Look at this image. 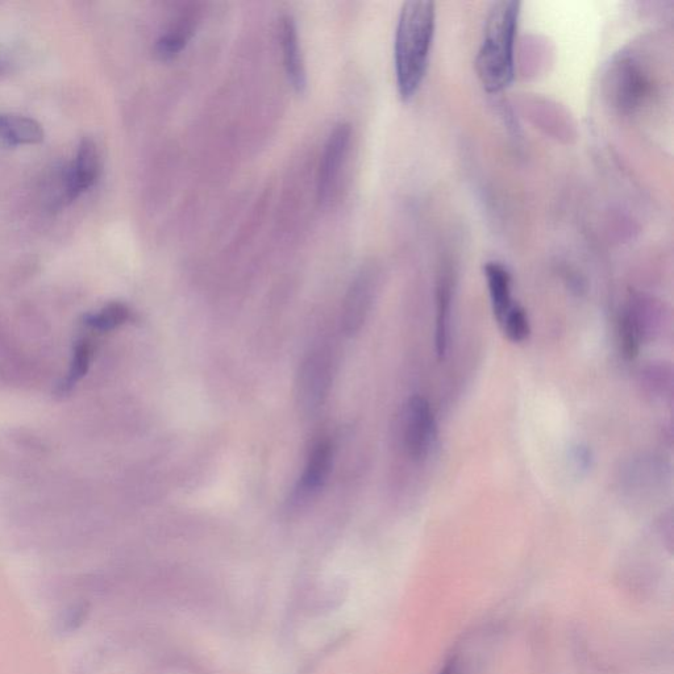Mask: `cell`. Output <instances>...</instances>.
I'll list each match as a JSON object with an SVG mask.
<instances>
[{"label": "cell", "mask_w": 674, "mask_h": 674, "mask_svg": "<svg viewBox=\"0 0 674 674\" xmlns=\"http://www.w3.org/2000/svg\"><path fill=\"white\" fill-rule=\"evenodd\" d=\"M436 436L438 424L430 402L415 395L407 402L403 419V441L411 459H426L434 447Z\"/></svg>", "instance_id": "cell-3"}, {"label": "cell", "mask_w": 674, "mask_h": 674, "mask_svg": "<svg viewBox=\"0 0 674 674\" xmlns=\"http://www.w3.org/2000/svg\"><path fill=\"white\" fill-rule=\"evenodd\" d=\"M351 133L349 124H337L328 136L326 144H324L318 173V199L320 203H328L334 197L341 168H343L345 158L348 155Z\"/></svg>", "instance_id": "cell-5"}, {"label": "cell", "mask_w": 674, "mask_h": 674, "mask_svg": "<svg viewBox=\"0 0 674 674\" xmlns=\"http://www.w3.org/2000/svg\"><path fill=\"white\" fill-rule=\"evenodd\" d=\"M331 360L324 351L310 353L298 377V399L305 413L314 414L326 401L331 386Z\"/></svg>", "instance_id": "cell-4"}, {"label": "cell", "mask_w": 674, "mask_h": 674, "mask_svg": "<svg viewBox=\"0 0 674 674\" xmlns=\"http://www.w3.org/2000/svg\"><path fill=\"white\" fill-rule=\"evenodd\" d=\"M191 33H193V26L189 20H181L176 26L166 31L164 35L157 40L156 53L161 58H172L185 48L187 41H189Z\"/></svg>", "instance_id": "cell-13"}, {"label": "cell", "mask_w": 674, "mask_h": 674, "mask_svg": "<svg viewBox=\"0 0 674 674\" xmlns=\"http://www.w3.org/2000/svg\"><path fill=\"white\" fill-rule=\"evenodd\" d=\"M452 287L441 280L436 295L435 351L439 360H444L451 339Z\"/></svg>", "instance_id": "cell-12"}, {"label": "cell", "mask_w": 674, "mask_h": 674, "mask_svg": "<svg viewBox=\"0 0 674 674\" xmlns=\"http://www.w3.org/2000/svg\"><path fill=\"white\" fill-rule=\"evenodd\" d=\"M440 674H456L455 664L449 663L448 665H445V668L443 669V671H441Z\"/></svg>", "instance_id": "cell-18"}, {"label": "cell", "mask_w": 674, "mask_h": 674, "mask_svg": "<svg viewBox=\"0 0 674 674\" xmlns=\"http://www.w3.org/2000/svg\"><path fill=\"white\" fill-rule=\"evenodd\" d=\"M619 335H621L624 357L628 360H634L639 355L643 336L642 324H640L639 316L634 311H627L623 315L621 327H619Z\"/></svg>", "instance_id": "cell-14"}, {"label": "cell", "mask_w": 674, "mask_h": 674, "mask_svg": "<svg viewBox=\"0 0 674 674\" xmlns=\"http://www.w3.org/2000/svg\"><path fill=\"white\" fill-rule=\"evenodd\" d=\"M519 16V2L501 0L493 3L486 18L476 70L489 93H499L513 82Z\"/></svg>", "instance_id": "cell-2"}, {"label": "cell", "mask_w": 674, "mask_h": 674, "mask_svg": "<svg viewBox=\"0 0 674 674\" xmlns=\"http://www.w3.org/2000/svg\"><path fill=\"white\" fill-rule=\"evenodd\" d=\"M101 173V158L97 145L91 139H83L79 145L76 161L68 178V197L77 198L97 182Z\"/></svg>", "instance_id": "cell-6"}, {"label": "cell", "mask_w": 674, "mask_h": 674, "mask_svg": "<svg viewBox=\"0 0 674 674\" xmlns=\"http://www.w3.org/2000/svg\"><path fill=\"white\" fill-rule=\"evenodd\" d=\"M435 27L434 2L413 0L403 4L395 29L394 61L398 93L405 101L418 93L426 76Z\"/></svg>", "instance_id": "cell-1"}, {"label": "cell", "mask_w": 674, "mask_h": 674, "mask_svg": "<svg viewBox=\"0 0 674 674\" xmlns=\"http://www.w3.org/2000/svg\"><path fill=\"white\" fill-rule=\"evenodd\" d=\"M128 318H130V311L126 306L120 305V303H112L106 309L98 312L97 315L91 316L89 323L97 330L107 331L119 327Z\"/></svg>", "instance_id": "cell-16"}, {"label": "cell", "mask_w": 674, "mask_h": 674, "mask_svg": "<svg viewBox=\"0 0 674 674\" xmlns=\"http://www.w3.org/2000/svg\"><path fill=\"white\" fill-rule=\"evenodd\" d=\"M332 459H334V447L331 441L320 440L314 445L301 478L303 493H314L322 488L330 474Z\"/></svg>", "instance_id": "cell-9"}, {"label": "cell", "mask_w": 674, "mask_h": 674, "mask_svg": "<svg viewBox=\"0 0 674 674\" xmlns=\"http://www.w3.org/2000/svg\"><path fill=\"white\" fill-rule=\"evenodd\" d=\"M485 277L494 316L499 323L515 306L511 293V276L509 270L499 262H488L485 265Z\"/></svg>", "instance_id": "cell-8"}, {"label": "cell", "mask_w": 674, "mask_h": 674, "mask_svg": "<svg viewBox=\"0 0 674 674\" xmlns=\"http://www.w3.org/2000/svg\"><path fill=\"white\" fill-rule=\"evenodd\" d=\"M502 331L505 332L507 339L513 343H523L531 334L530 320L527 312L519 305H515L505 315V318L498 323Z\"/></svg>", "instance_id": "cell-15"}, {"label": "cell", "mask_w": 674, "mask_h": 674, "mask_svg": "<svg viewBox=\"0 0 674 674\" xmlns=\"http://www.w3.org/2000/svg\"><path fill=\"white\" fill-rule=\"evenodd\" d=\"M370 285L366 278H360L351 287L345 299L343 310V330L348 336H355L365 323L370 306Z\"/></svg>", "instance_id": "cell-10"}, {"label": "cell", "mask_w": 674, "mask_h": 674, "mask_svg": "<svg viewBox=\"0 0 674 674\" xmlns=\"http://www.w3.org/2000/svg\"><path fill=\"white\" fill-rule=\"evenodd\" d=\"M572 460L574 467L580 470V472H588L592 468V452L589 451L588 447H584V445H577L573 449Z\"/></svg>", "instance_id": "cell-17"}, {"label": "cell", "mask_w": 674, "mask_h": 674, "mask_svg": "<svg viewBox=\"0 0 674 674\" xmlns=\"http://www.w3.org/2000/svg\"><path fill=\"white\" fill-rule=\"evenodd\" d=\"M281 45L287 78L298 91L305 89L307 76L303 62L297 23L293 16L285 15L281 20Z\"/></svg>", "instance_id": "cell-7"}, {"label": "cell", "mask_w": 674, "mask_h": 674, "mask_svg": "<svg viewBox=\"0 0 674 674\" xmlns=\"http://www.w3.org/2000/svg\"><path fill=\"white\" fill-rule=\"evenodd\" d=\"M0 140L10 145L39 144L43 127L36 120L20 115H0Z\"/></svg>", "instance_id": "cell-11"}]
</instances>
